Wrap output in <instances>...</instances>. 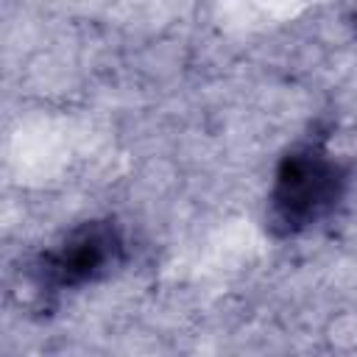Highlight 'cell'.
Returning a JSON list of instances; mask_svg holds the SVG:
<instances>
[{"mask_svg":"<svg viewBox=\"0 0 357 357\" xmlns=\"http://www.w3.org/2000/svg\"><path fill=\"white\" fill-rule=\"evenodd\" d=\"M349 184L346 167L321 145L304 142L287 151L271 187V223L282 234H296L343 198Z\"/></svg>","mask_w":357,"mask_h":357,"instance_id":"obj_1","label":"cell"},{"mask_svg":"<svg viewBox=\"0 0 357 357\" xmlns=\"http://www.w3.org/2000/svg\"><path fill=\"white\" fill-rule=\"evenodd\" d=\"M123 240L112 223H86L39 262V279L47 287H78L95 282L117 265Z\"/></svg>","mask_w":357,"mask_h":357,"instance_id":"obj_2","label":"cell"}]
</instances>
